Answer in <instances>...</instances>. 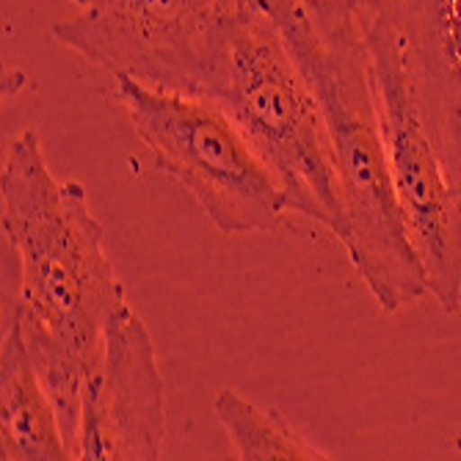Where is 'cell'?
<instances>
[{
	"label": "cell",
	"instance_id": "cell-9",
	"mask_svg": "<svg viewBox=\"0 0 461 461\" xmlns=\"http://www.w3.org/2000/svg\"><path fill=\"white\" fill-rule=\"evenodd\" d=\"M0 458L67 461L75 458L56 401L36 370L20 326L9 318L0 346Z\"/></svg>",
	"mask_w": 461,
	"mask_h": 461
},
{
	"label": "cell",
	"instance_id": "cell-2",
	"mask_svg": "<svg viewBox=\"0 0 461 461\" xmlns=\"http://www.w3.org/2000/svg\"><path fill=\"white\" fill-rule=\"evenodd\" d=\"M279 25L323 111L346 204V255L384 312L429 293L390 177L382 103L359 17H323L302 0H258Z\"/></svg>",
	"mask_w": 461,
	"mask_h": 461
},
{
	"label": "cell",
	"instance_id": "cell-10",
	"mask_svg": "<svg viewBox=\"0 0 461 461\" xmlns=\"http://www.w3.org/2000/svg\"><path fill=\"white\" fill-rule=\"evenodd\" d=\"M213 414L232 442V453L240 461H323L334 458L326 450L307 442L293 429L279 409L249 401L232 387H224L213 398Z\"/></svg>",
	"mask_w": 461,
	"mask_h": 461
},
{
	"label": "cell",
	"instance_id": "cell-5",
	"mask_svg": "<svg viewBox=\"0 0 461 461\" xmlns=\"http://www.w3.org/2000/svg\"><path fill=\"white\" fill-rule=\"evenodd\" d=\"M362 33L382 103L390 177L409 240L423 263L429 296L453 315L461 307V194L417 108L403 56L379 12L362 17Z\"/></svg>",
	"mask_w": 461,
	"mask_h": 461
},
{
	"label": "cell",
	"instance_id": "cell-4",
	"mask_svg": "<svg viewBox=\"0 0 461 461\" xmlns=\"http://www.w3.org/2000/svg\"><path fill=\"white\" fill-rule=\"evenodd\" d=\"M116 97L158 169L196 199L219 232L255 235L279 227L287 213L285 191L216 100L136 77H116Z\"/></svg>",
	"mask_w": 461,
	"mask_h": 461
},
{
	"label": "cell",
	"instance_id": "cell-6",
	"mask_svg": "<svg viewBox=\"0 0 461 461\" xmlns=\"http://www.w3.org/2000/svg\"><path fill=\"white\" fill-rule=\"evenodd\" d=\"M80 14L53 25V39L113 77L196 92L224 20L243 0H72Z\"/></svg>",
	"mask_w": 461,
	"mask_h": 461
},
{
	"label": "cell",
	"instance_id": "cell-7",
	"mask_svg": "<svg viewBox=\"0 0 461 461\" xmlns=\"http://www.w3.org/2000/svg\"><path fill=\"white\" fill-rule=\"evenodd\" d=\"M166 437V390L152 334L124 302L108 321L97 362L83 375L75 458L155 461Z\"/></svg>",
	"mask_w": 461,
	"mask_h": 461
},
{
	"label": "cell",
	"instance_id": "cell-1",
	"mask_svg": "<svg viewBox=\"0 0 461 461\" xmlns=\"http://www.w3.org/2000/svg\"><path fill=\"white\" fill-rule=\"evenodd\" d=\"M4 235L20 260V326L72 447L83 375L97 362L111 315L128 293L105 255V230L77 180H56L33 128L6 149Z\"/></svg>",
	"mask_w": 461,
	"mask_h": 461
},
{
	"label": "cell",
	"instance_id": "cell-3",
	"mask_svg": "<svg viewBox=\"0 0 461 461\" xmlns=\"http://www.w3.org/2000/svg\"><path fill=\"white\" fill-rule=\"evenodd\" d=\"M194 95L216 100L235 119L279 180L287 211L346 243L348 219L323 111L279 25L258 0H243L224 20Z\"/></svg>",
	"mask_w": 461,
	"mask_h": 461
},
{
	"label": "cell",
	"instance_id": "cell-11",
	"mask_svg": "<svg viewBox=\"0 0 461 461\" xmlns=\"http://www.w3.org/2000/svg\"><path fill=\"white\" fill-rule=\"evenodd\" d=\"M307 4L315 14L323 17H365L367 12H373L382 0H302Z\"/></svg>",
	"mask_w": 461,
	"mask_h": 461
},
{
	"label": "cell",
	"instance_id": "cell-8",
	"mask_svg": "<svg viewBox=\"0 0 461 461\" xmlns=\"http://www.w3.org/2000/svg\"><path fill=\"white\" fill-rule=\"evenodd\" d=\"M426 128L461 194V0H382Z\"/></svg>",
	"mask_w": 461,
	"mask_h": 461
}]
</instances>
